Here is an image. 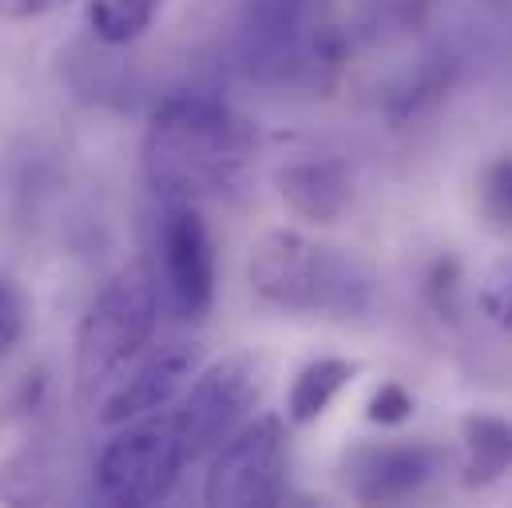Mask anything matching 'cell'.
<instances>
[{"label":"cell","mask_w":512,"mask_h":508,"mask_svg":"<svg viewBox=\"0 0 512 508\" xmlns=\"http://www.w3.org/2000/svg\"><path fill=\"white\" fill-rule=\"evenodd\" d=\"M139 163L163 203L203 207L239 199L255 175L258 131L219 96H171L143 131Z\"/></svg>","instance_id":"6da1fadb"},{"label":"cell","mask_w":512,"mask_h":508,"mask_svg":"<svg viewBox=\"0 0 512 508\" xmlns=\"http://www.w3.org/2000/svg\"><path fill=\"white\" fill-rule=\"evenodd\" d=\"M251 290L286 314L366 318L378 302L374 270L358 254L318 243L302 231H266L247 258Z\"/></svg>","instance_id":"7a4b0ae2"},{"label":"cell","mask_w":512,"mask_h":508,"mask_svg":"<svg viewBox=\"0 0 512 508\" xmlns=\"http://www.w3.org/2000/svg\"><path fill=\"white\" fill-rule=\"evenodd\" d=\"M159 326V282L147 266H124L88 306L76 330V397L100 401L112 381L151 346Z\"/></svg>","instance_id":"3957f363"},{"label":"cell","mask_w":512,"mask_h":508,"mask_svg":"<svg viewBox=\"0 0 512 508\" xmlns=\"http://www.w3.org/2000/svg\"><path fill=\"white\" fill-rule=\"evenodd\" d=\"M239 52L258 84H322L326 68H338V44L318 20V0H251Z\"/></svg>","instance_id":"277c9868"},{"label":"cell","mask_w":512,"mask_h":508,"mask_svg":"<svg viewBox=\"0 0 512 508\" xmlns=\"http://www.w3.org/2000/svg\"><path fill=\"white\" fill-rule=\"evenodd\" d=\"M187 461L191 457L179 437L175 413H147L120 425V433L104 445L96 461V497L112 508L159 505L175 489Z\"/></svg>","instance_id":"5b68a950"},{"label":"cell","mask_w":512,"mask_h":508,"mask_svg":"<svg viewBox=\"0 0 512 508\" xmlns=\"http://www.w3.org/2000/svg\"><path fill=\"white\" fill-rule=\"evenodd\" d=\"M286 429L278 417L243 421L227 441L215 445L203 501L215 508H266L286 493Z\"/></svg>","instance_id":"8992f818"},{"label":"cell","mask_w":512,"mask_h":508,"mask_svg":"<svg viewBox=\"0 0 512 508\" xmlns=\"http://www.w3.org/2000/svg\"><path fill=\"white\" fill-rule=\"evenodd\" d=\"M262 389H266V362L255 354H235L199 370L175 409V425L187 445V457L195 461L211 453L243 421H251L255 405L262 401Z\"/></svg>","instance_id":"52a82bcc"},{"label":"cell","mask_w":512,"mask_h":508,"mask_svg":"<svg viewBox=\"0 0 512 508\" xmlns=\"http://www.w3.org/2000/svg\"><path fill=\"white\" fill-rule=\"evenodd\" d=\"M159 274L163 294L175 318L203 322L215 306L219 266H215V239L195 203H163L159 223Z\"/></svg>","instance_id":"ba28073f"},{"label":"cell","mask_w":512,"mask_h":508,"mask_svg":"<svg viewBox=\"0 0 512 508\" xmlns=\"http://www.w3.org/2000/svg\"><path fill=\"white\" fill-rule=\"evenodd\" d=\"M441 473V453L425 441H362L342 453V485L358 505H405Z\"/></svg>","instance_id":"9c48e42d"},{"label":"cell","mask_w":512,"mask_h":508,"mask_svg":"<svg viewBox=\"0 0 512 508\" xmlns=\"http://www.w3.org/2000/svg\"><path fill=\"white\" fill-rule=\"evenodd\" d=\"M203 370V350L195 342H167L159 350H143L120 378L112 381V389L96 401L100 421L104 425H128L147 413L167 409L171 401L183 397V389L191 378Z\"/></svg>","instance_id":"30bf717a"},{"label":"cell","mask_w":512,"mask_h":508,"mask_svg":"<svg viewBox=\"0 0 512 508\" xmlns=\"http://www.w3.org/2000/svg\"><path fill=\"white\" fill-rule=\"evenodd\" d=\"M278 195L282 203L306 223H338L350 207L354 183L350 171L330 155H302L278 167Z\"/></svg>","instance_id":"8fae6325"},{"label":"cell","mask_w":512,"mask_h":508,"mask_svg":"<svg viewBox=\"0 0 512 508\" xmlns=\"http://www.w3.org/2000/svg\"><path fill=\"white\" fill-rule=\"evenodd\" d=\"M461 485L489 489L512 469V421L497 413H469L461 421Z\"/></svg>","instance_id":"7c38bea8"},{"label":"cell","mask_w":512,"mask_h":508,"mask_svg":"<svg viewBox=\"0 0 512 508\" xmlns=\"http://www.w3.org/2000/svg\"><path fill=\"white\" fill-rule=\"evenodd\" d=\"M354 378H358V362H350V358H314V362H306L290 381L286 421L290 425H314Z\"/></svg>","instance_id":"4fadbf2b"},{"label":"cell","mask_w":512,"mask_h":508,"mask_svg":"<svg viewBox=\"0 0 512 508\" xmlns=\"http://www.w3.org/2000/svg\"><path fill=\"white\" fill-rule=\"evenodd\" d=\"M163 4L167 0H88V28L108 48H124L155 24Z\"/></svg>","instance_id":"5bb4252c"},{"label":"cell","mask_w":512,"mask_h":508,"mask_svg":"<svg viewBox=\"0 0 512 508\" xmlns=\"http://www.w3.org/2000/svg\"><path fill=\"white\" fill-rule=\"evenodd\" d=\"M477 199H481L485 223L493 231H501V235H512V155H501V159H493L485 167Z\"/></svg>","instance_id":"9a60e30c"},{"label":"cell","mask_w":512,"mask_h":508,"mask_svg":"<svg viewBox=\"0 0 512 508\" xmlns=\"http://www.w3.org/2000/svg\"><path fill=\"white\" fill-rule=\"evenodd\" d=\"M477 306H481V314H485L497 330L512 334V254L501 258V262L485 274V282H481V290H477Z\"/></svg>","instance_id":"2e32d148"},{"label":"cell","mask_w":512,"mask_h":508,"mask_svg":"<svg viewBox=\"0 0 512 508\" xmlns=\"http://www.w3.org/2000/svg\"><path fill=\"white\" fill-rule=\"evenodd\" d=\"M24 330H28V298L8 274H0V362L20 346Z\"/></svg>","instance_id":"e0dca14e"},{"label":"cell","mask_w":512,"mask_h":508,"mask_svg":"<svg viewBox=\"0 0 512 508\" xmlns=\"http://www.w3.org/2000/svg\"><path fill=\"white\" fill-rule=\"evenodd\" d=\"M366 417H370L374 425H385V429L405 425V421L413 417V393H409L401 381H382V385L374 389L370 405H366Z\"/></svg>","instance_id":"ac0fdd59"},{"label":"cell","mask_w":512,"mask_h":508,"mask_svg":"<svg viewBox=\"0 0 512 508\" xmlns=\"http://www.w3.org/2000/svg\"><path fill=\"white\" fill-rule=\"evenodd\" d=\"M64 4L68 0H0V20H36V16H48Z\"/></svg>","instance_id":"d6986e66"}]
</instances>
